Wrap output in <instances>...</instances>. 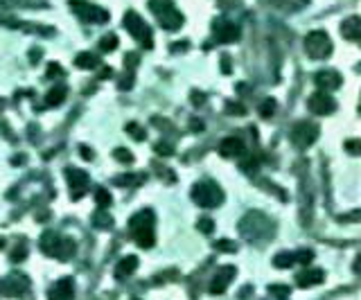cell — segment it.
I'll return each mask as SVG.
<instances>
[{
  "label": "cell",
  "instance_id": "6da1fadb",
  "mask_svg": "<svg viewBox=\"0 0 361 300\" xmlns=\"http://www.w3.org/2000/svg\"><path fill=\"white\" fill-rule=\"evenodd\" d=\"M129 230L131 237L138 241V246L151 248L156 241V233H154V212L151 210H140L138 215L131 217L129 221Z\"/></svg>",
  "mask_w": 361,
  "mask_h": 300
},
{
  "label": "cell",
  "instance_id": "7a4b0ae2",
  "mask_svg": "<svg viewBox=\"0 0 361 300\" xmlns=\"http://www.w3.org/2000/svg\"><path fill=\"white\" fill-rule=\"evenodd\" d=\"M149 9L156 14L158 23L170 30V32H176L178 27L183 25V14L176 12V7L172 0H151L149 2Z\"/></svg>",
  "mask_w": 361,
  "mask_h": 300
},
{
  "label": "cell",
  "instance_id": "3957f363",
  "mask_svg": "<svg viewBox=\"0 0 361 300\" xmlns=\"http://www.w3.org/2000/svg\"><path fill=\"white\" fill-rule=\"evenodd\" d=\"M192 199L194 203H199L201 208H217L223 203V192L219 189V185L212 181H204L197 183L192 188Z\"/></svg>",
  "mask_w": 361,
  "mask_h": 300
},
{
  "label": "cell",
  "instance_id": "277c9868",
  "mask_svg": "<svg viewBox=\"0 0 361 300\" xmlns=\"http://www.w3.org/2000/svg\"><path fill=\"white\" fill-rule=\"evenodd\" d=\"M122 23H125V27L129 30V34H131L133 39H138L140 43L147 47V50H151V46H154L151 30H149V25H147V23L140 18L138 14H136V12H126L125 18H122Z\"/></svg>",
  "mask_w": 361,
  "mask_h": 300
},
{
  "label": "cell",
  "instance_id": "5b68a950",
  "mask_svg": "<svg viewBox=\"0 0 361 300\" xmlns=\"http://www.w3.org/2000/svg\"><path fill=\"white\" fill-rule=\"evenodd\" d=\"M305 52L312 57V59H325L332 54V41L325 32L316 30V32H309L307 39H305Z\"/></svg>",
  "mask_w": 361,
  "mask_h": 300
},
{
  "label": "cell",
  "instance_id": "8992f818",
  "mask_svg": "<svg viewBox=\"0 0 361 300\" xmlns=\"http://www.w3.org/2000/svg\"><path fill=\"white\" fill-rule=\"evenodd\" d=\"M70 9L77 14L79 18L91 20V23H106L111 18V14L102 9L97 5H91V2H84V0H70Z\"/></svg>",
  "mask_w": 361,
  "mask_h": 300
},
{
  "label": "cell",
  "instance_id": "52a82bcc",
  "mask_svg": "<svg viewBox=\"0 0 361 300\" xmlns=\"http://www.w3.org/2000/svg\"><path fill=\"white\" fill-rule=\"evenodd\" d=\"M316 138H318V126L314 122H298L291 129V142L294 147L298 149H307L312 144L316 142Z\"/></svg>",
  "mask_w": 361,
  "mask_h": 300
},
{
  "label": "cell",
  "instance_id": "ba28073f",
  "mask_svg": "<svg viewBox=\"0 0 361 300\" xmlns=\"http://www.w3.org/2000/svg\"><path fill=\"white\" fill-rule=\"evenodd\" d=\"M307 106L314 115H330V113H334L336 102L332 99V95H328L325 91H318L307 99Z\"/></svg>",
  "mask_w": 361,
  "mask_h": 300
},
{
  "label": "cell",
  "instance_id": "9c48e42d",
  "mask_svg": "<svg viewBox=\"0 0 361 300\" xmlns=\"http://www.w3.org/2000/svg\"><path fill=\"white\" fill-rule=\"evenodd\" d=\"M66 178H68V185H70V194L75 201H79L84 196L86 188H88V174L81 170H75V167H68L66 170Z\"/></svg>",
  "mask_w": 361,
  "mask_h": 300
},
{
  "label": "cell",
  "instance_id": "30bf717a",
  "mask_svg": "<svg viewBox=\"0 0 361 300\" xmlns=\"http://www.w3.org/2000/svg\"><path fill=\"white\" fill-rule=\"evenodd\" d=\"M235 273H237L235 267H221V268H219V271L215 273V278H212V282H210V294L212 296L223 294V291L228 289L230 280L235 278Z\"/></svg>",
  "mask_w": 361,
  "mask_h": 300
},
{
  "label": "cell",
  "instance_id": "8fae6325",
  "mask_svg": "<svg viewBox=\"0 0 361 300\" xmlns=\"http://www.w3.org/2000/svg\"><path fill=\"white\" fill-rule=\"evenodd\" d=\"M244 140L242 138H235V136H230V138H223L221 142H219V154H221L223 158H237V156H242L244 154Z\"/></svg>",
  "mask_w": 361,
  "mask_h": 300
},
{
  "label": "cell",
  "instance_id": "7c38bea8",
  "mask_svg": "<svg viewBox=\"0 0 361 300\" xmlns=\"http://www.w3.org/2000/svg\"><path fill=\"white\" fill-rule=\"evenodd\" d=\"M215 39L219 43H233V41L239 39V27L233 25V23H215Z\"/></svg>",
  "mask_w": 361,
  "mask_h": 300
},
{
  "label": "cell",
  "instance_id": "4fadbf2b",
  "mask_svg": "<svg viewBox=\"0 0 361 300\" xmlns=\"http://www.w3.org/2000/svg\"><path fill=\"white\" fill-rule=\"evenodd\" d=\"M325 280V271L323 268H305L302 273L296 275V282H298V287H316V284H321Z\"/></svg>",
  "mask_w": 361,
  "mask_h": 300
},
{
  "label": "cell",
  "instance_id": "5bb4252c",
  "mask_svg": "<svg viewBox=\"0 0 361 300\" xmlns=\"http://www.w3.org/2000/svg\"><path fill=\"white\" fill-rule=\"evenodd\" d=\"M75 298V287H72L70 278H61L59 282H54L52 291H50V300H72Z\"/></svg>",
  "mask_w": 361,
  "mask_h": 300
},
{
  "label": "cell",
  "instance_id": "9a60e30c",
  "mask_svg": "<svg viewBox=\"0 0 361 300\" xmlns=\"http://www.w3.org/2000/svg\"><path fill=\"white\" fill-rule=\"evenodd\" d=\"M136 268H138V257H136V255H126V257H122V260L115 264V278H118V280H125V278L136 273Z\"/></svg>",
  "mask_w": 361,
  "mask_h": 300
},
{
  "label": "cell",
  "instance_id": "2e32d148",
  "mask_svg": "<svg viewBox=\"0 0 361 300\" xmlns=\"http://www.w3.org/2000/svg\"><path fill=\"white\" fill-rule=\"evenodd\" d=\"M316 84L321 86V88H325V91H334V88H339L343 84V79L334 70H321L316 75Z\"/></svg>",
  "mask_w": 361,
  "mask_h": 300
},
{
  "label": "cell",
  "instance_id": "e0dca14e",
  "mask_svg": "<svg viewBox=\"0 0 361 300\" xmlns=\"http://www.w3.org/2000/svg\"><path fill=\"white\" fill-rule=\"evenodd\" d=\"M66 95H68L66 84H54L46 95V104L47 106H61L63 102H66Z\"/></svg>",
  "mask_w": 361,
  "mask_h": 300
},
{
  "label": "cell",
  "instance_id": "ac0fdd59",
  "mask_svg": "<svg viewBox=\"0 0 361 300\" xmlns=\"http://www.w3.org/2000/svg\"><path fill=\"white\" fill-rule=\"evenodd\" d=\"M341 34H343V39H348V41H357V39H359V34H361V20H359V16H350V18L341 25Z\"/></svg>",
  "mask_w": 361,
  "mask_h": 300
},
{
  "label": "cell",
  "instance_id": "d6986e66",
  "mask_svg": "<svg viewBox=\"0 0 361 300\" xmlns=\"http://www.w3.org/2000/svg\"><path fill=\"white\" fill-rule=\"evenodd\" d=\"M75 251H77V246H75V241H72L70 237H59L54 257H59V260H70L72 255H75Z\"/></svg>",
  "mask_w": 361,
  "mask_h": 300
},
{
  "label": "cell",
  "instance_id": "ffe728a7",
  "mask_svg": "<svg viewBox=\"0 0 361 300\" xmlns=\"http://www.w3.org/2000/svg\"><path fill=\"white\" fill-rule=\"evenodd\" d=\"M57 244H59V235H54L52 230H47L46 235L41 237V251H43L46 255H52V257H54Z\"/></svg>",
  "mask_w": 361,
  "mask_h": 300
},
{
  "label": "cell",
  "instance_id": "44dd1931",
  "mask_svg": "<svg viewBox=\"0 0 361 300\" xmlns=\"http://www.w3.org/2000/svg\"><path fill=\"white\" fill-rule=\"evenodd\" d=\"M93 223H95V228L99 230H109L113 226V217L106 212V210H97L95 215H93Z\"/></svg>",
  "mask_w": 361,
  "mask_h": 300
},
{
  "label": "cell",
  "instance_id": "7402d4cb",
  "mask_svg": "<svg viewBox=\"0 0 361 300\" xmlns=\"http://www.w3.org/2000/svg\"><path fill=\"white\" fill-rule=\"evenodd\" d=\"M75 65H77V68H81V70H93V68L97 65V57H95V54H91V52H81V54H77Z\"/></svg>",
  "mask_w": 361,
  "mask_h": 300
},
{
  "label": "cell",
  "instance_id": "603a6c76",
  "mask_svg": "<svg viewBox=\"0 0 361 300\" xmlns=\"http://www.w3.org/2000/svg\"><path fill=\"white\" fill-rule=\"evenodd\" d=\"M273 264H276L278 268H289V267H294L296 264V255L294 253H278L276 257H273Z\"/></svg>",
  "mask_w": 361,
  "mask_h": 300
},
{
  "label": "cell",
  "instance_id": "cb8c5ba5",
  "mask_svg": "<svg viewBox=\"0 0 361 300\" xmlns=\"http://www.w3.org/2000/svg\"><path fill=\"white\" fill-rule=\"evenodd\" d=\"M115 47H118V36L115 34H106L104 39L99 41V50L102 52H113Z\"/></svg>",
  "mask_w": 361,
  "mask_h": 300
},
{
  "label": "cell",
  "instance_id": "d4e9b609",
  "mask_svg": "<svg viewBox=\"0 0 361 300\" xmlns=\"http://www.w3.org/2000/svg\"><path fill=\"white\" fill-rule=\"evenodd\" d=\"M111 194H109V192H106L104 188H97L95 189V203H97L99 208H109V205H111Z\"/></svg>",
  "mask_w": 361,
  "mask_h": 300
},
{
  "label": "cell",
  "instance_id": "484cf974",
  "mask_svg": "<svg viewBox=\"0 0 361 300\" xmlns=\"http://www.w3.org/2000/svg\"><path fill=\"white\" fill-rule=\"evenodd\" d=\"M113 156H115V160H118V163H133V156H131V151L129 149H122V147H118V149L113 151Z\"/></svg>",
  "mask_w": 361,
  "mask_h": 300
},
{
  "label": "cell",
  "instance_id": "4316f807",
  "mask_svg": "<svg viewBox=\"0 0 361 300\" xmlns=\"http://www.w3.org/2000/svg\"><path fill=\"white\" fill-rule=\"evenodd\" d=\"M273 113H276V102L273 99H264L262 106H260V115L262 118H271Z\"/></svg>",
  "mask_w": 361,
  "mask_h": 300
},
{
  "label": "cell",
  "instance_id": "83f0119b",
  "mask_svg": "<svg viewBox=\"0 0 361 300\" xmlns=\"http://www.w3.org/2000/svg\"><path fill=\"white\" fill-rule=\"evenodd\" d=\"M197 228L201 230V233H204V235H210L212 230H215V221H212V219H208V217H204V219H199Z\"/></svg>",
  "mask_w": 361,
  "mask_h": 300
},
{
  "label": "cell",
  "instance_id": "f1b7e54d",
  "mask_svg": "<svg viewBox=\"0 0 361 300\" xmlns=\"http://www.w3.org/2000/svg\"><path fill=\"white\" fill-rule=\"evenodd\" d=\"M217 246V251H223V253H235V244H233V241H228V239H219L215 244Z\"/></svg>",
  "mask_w": 361,
  "mask_h": 300
},
{
  "label": "cell",
  "instance_id": "f546056e",
  "mask_svg": "<svg viewBox=\"0 0 361 300\" xmlns=\"http://www.w3.org/2000/svg\"><path fill=\"white\" fill-rule=\"evenodd\" d=\"M126 131H129V133H131L136 140H142V138H144V129H140L136 122H129V124H126Z\"/></svg>",
  "mask_w": 361,
  "mask_h": 300
},
{
  "label": "cell",
  "instance_id": "4dcf8cb0",
  "mask_svg": "<svg viewBox=\"0 0 361 300\" xmlns=\"http://www.w3.org/2000/svg\"><path fill=\"white\" fill-rule=\"evenodd\" d=\"M296 255V262H300V264H309V262L314 260V253L312 251H298V253H294Z\"/></svg>",
  "mask_w": 361,
  "mask_h": 300
},
{
  "label": "cell",
  "instance_id": "1f68e13d",
  "mask_svg": "<svg viewBox=\"0 0 361 300\" xmlns=\"http://www.w3.org/2000/svg\"><path fill=\"white\" fill-rule=\"evenodd\" d=\"M27 257V248L25 246H20V248H16L12 253V262H20V260H25Z\"/></svg>",
  "mask_w": 361,
  "mask_h": 300
},
{
  "label": "cell",
  "instance_id": "d6a6232c",
  "mask_svg": "<svg viewBox=\"0 0 361 300\" xmlns=\"http://www.w3.org/2000/svg\"><path fill=\"white\" fill-rule=\"evenodd\" d=\"M63 75V70L59 68V63H50V68H47V77H61Z\"/></svg>",
  "mask_w": 361,
  "mask_h": 300
},
{
  "label": "cell",
  "instance_id": "836d02e7",
  "mask_svg": "<svg viewBox=\"0 0 361 300\" xmlns=\"http://www.w3.org/2000/svg\"><path fill=\"white\" fill-rule=\"evenodd\" d=\"M156 151H158V154H167V156H170L174 149H172L167 142H158V144H156Z\"/></svg>",
  "mask_w": 361,
  "mask_h": 300
},
{
  "label": "cell",
  "instance_id": "e575fe53",
  "mask_svg": "<svg viewBox=\"0 0 361 300\" xmlns=\"http://www.w3.org/2000/svg\"><path fill=\"white\" fill-rule=\"evenodd\" d=\"M226 113H237V115H242V113H244V106H239V104H228V106H226Z\"/></svg>",
  "mask_w": 361,
  "mask_h": 300
},
{
  "label": "cell",
  "instance_id": "d590c367",
  "mask_svg": "<svg viewBox=\"0 0 361 300\" xmlns=\"http://www.w3.org/2000/svg\"><path fill=\"white\" fill-rule=\"evenodd\" d=\"M192 99H194L192 104L201 106V104H204V99H205V95H204V93H197V91H194V93H192Z\"/></svg>",
  "mask_w": 361,
  "mask_h": 300
},
{
  "label": "cell",
  "instance_id": "8d00e7d4",
  "mask_svg": "<svg viewBox=\"0 0 361 300\" xmlns=\"http://www.w3.org/2000/svg\"><path fill=\"white\" fill-rule=\"evenodd\" d=\"M271 294H278V296H287L289 294V289L287 287H269Z\"/></svg>",
  "mask_w": 361,
  "mask_h": 300
},
{
  "label": "cell",
  "instance_id": "74e56055",
  "mask_svg": "<svg viewBox=\"0 0 361 300\" xmlns=\"http://www.w3.org/2000/svg\"><path fill=\"white\" fill-rule=\"evenodd\" d=\"M345 147H348V149L352 151V154H359V142H357V140H352V142H348V144H345Z\"/></svg>",
  "mask_w": 361,
  "mask_h": 300
},
{
  "label": "cell",
  "instance_id": "f35d334b",
  "mask_svg": "<svg viewBox=\"0 0 361 300\" xmlns=\"http://www.w3.org/2000/svg\"><path fill=\"white\" fill-rule=\"evenodd\" d=\"M81 154H84L86 160H93V149H88V147H81Z\"/></svg>",
  "mask_w": 361,
  "mask_h": 300
},
{
  "label": "cell",
  "instance_id": "ab89813d",
  "mask_svg": "<svg viewBox=\"0 0 361 300\" xmlns=\"http://www.w3.org/2000/svg\"><path fill=\"white\" fill-rule=\"evenodd\" d=\"M221 63H223V68H221V70H223V72H230V59H228V57H223V59H221Z\"/></svg>",
  "mask_w": 361,
  "mask_h": 300
},
{
  "label": "cell",
  "instance_id": "60d3db41",
  "mask_svg": "<svg viewBox=\"0 0 361 300\" xmlns=\"http://www.w3.org/2000/svg\"><path fill=\"white\" fill-rule=\"evenodd\" d=\"M30 59H32V61H39V59H41V50H34V52L30 54Z\"/></svg>",
  "mask_w": 361,
  "mask_h": 300
},
{
  "label": "cell",
  "instance_id": "b9f144b4",
  "mask_svg": "<svg viewBox=\"0 0 361 300\" xmlns=\"http://www.w3.org/2000/svg\"><path fill=\"white\" fill-rule=\"evenodd\" d=\"M2 246H5V239H2V237H0V248H2Z\"/></svg>",
  "mask_w": 361,
  "mask_h": 300
},
{
  "label": "cell",
  "instance_id": "7bdbcfd3",
  "mask_svg": "<svg viewBox=\"0 0 361 300\" xmlns=\"http://www.w3.org/2000/svg\"><path fill=\"white\" fill-rule=\"evenodd\" d=\"M133 300H138V298H133Z\"/></svg>",
  "mask_w": 361,
  "mask_h": 300
}]
</instances>
